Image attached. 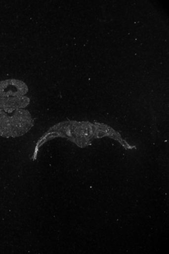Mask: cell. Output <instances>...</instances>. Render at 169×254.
I'll return each mask as SVG.
<instances>
[{"instance_id": "1", "label": "cell", "mask_w": 169, "mask_h": 254, "mask_svg": "<svg viewBox=\"0 0 169 254\" xmlns=\"http://www.w3.org/2000/svg\"><path fill=\"white\" fill-rule=\"evenodd\" d=\"M33 122L27 110L0 109V136L5 138L20 137L31 129Z\"/></svg>"}, {"instance_id": "3", "label": "cell", "mask_w": 169, "mask_h": 254, "mask_svg": "<svg viewBox=\"0 0 169 254\" xmlns=\"http://www.w3.org/2000/svg\"><path fill=\"white\" fill-rule=\"evenodd\" d=\"M29 102L27 97H0V109H23Z\"/></svg>"}, {"instance_id": "2", "label": "cell", "mask_w": 169, "mask_h": 254, "mask_svg": "<svg viewBox=\"0 0 169 254\" xmlns=\"http://www.w3.org/2000/svg\"><path fill=\"white\" fill-rule=\"evenodd\" d=\"M28 92V87L21 80H3L0 82V97H23Z\"/></svg>"}]
</instances>
